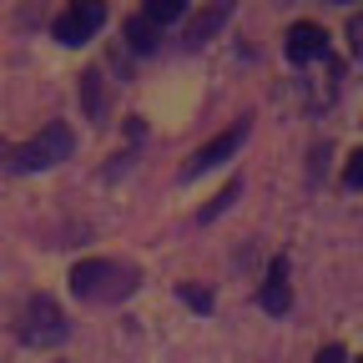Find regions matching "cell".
<instances>
[{"mask_svg": "<svg viewBox=\"0 0 363 363\" xmlns=\"http://www.w3.org/2000/svg\"><path fill=\"white\" fill-rule=\"evenodd\" d=\"M136 283H142V272L116 257H86L71 267V293L86 303H121L136 293Z\"/></svg>", "mask_w": 363, "mask_h": 363, "instance_id": "1", "label": "cell"}, {"mask_svg": "<svg viewBox=\"0 0 363 363\" xmlns=\"http://www.w3.org/2000/svg\"><path fill=\"white\" fill-rule=\"evenodd\" d=\"M242 136H247V121H238V126H227L222 136H212V142L187 162V172H182V177H197V172H212V167H222L227 157H233L238 147H242Z\"/></svg>", "mask_w": 363, "mask_h": 363, "instance_id": "5", "label": "cell"}, {"mask_svg": "<svg viewBox=\"0 0 363 363\" xmlns=\"http://www.w3.org/2000/svg\"><path fill=\"white\" fill-rule=\"evenodd\" d=\"M288 303H293V288H288V262H283V257H272L267 283H262V308H267V313H288Z\"/></svg>", "mask_w": 363, "mask_h": 363, "instance_id": "7", "label": "cell"}, {"mask_svg": "<svg viewBox=\"0 0 363 363\" xmlns=\"http://www.w3.org/2000/svg\"><path fill=\"white\" fill-rule=\"evenodd\" d=\"M157 21H147V16H136L131 26H126V35H131V45H136V51H152V45H157Z\"/></svg>", "mask_w": 363, "mask_h": 363, "instance_id": "8", "label": "cell"}, {"mask_svg": "<svg viewBox=\"0 0 363 363\" xmlns=\"http://www.w3.org/2000/svg\"><path fill=\"white\" fill-rule=\"evenodd\" d=\"M323 51H328V35L318 30L313 21H298V26L288 30V61H293V66H308V61H318Z\"/></svg>", "mask_w": 363, "mask_h": 363, "instance_id": "6", "label": "cell"}, {"mask_svg": "<svg viewBox=\"0 0 363 363\" xmlns=\"http://www.w3.org/2000/svg\"><path fill=\"white\" fill-rule=\"evenodd\" d=\"M21 338L30 348H56L66 338V313L56 308V298H45V293L26 298V308H21Z\"/></svg>", "mask_w": 363, "mask_h": 363, "instance_id": "3", "label": "cell"}, {"mask_svg": "<svg viewBox=\"0 0 363 363\" xmlns=\"http://www.w3.org/2000/svg\"><path fill=\"white\" fill-rule=\"evenodd\" d=\"M106 26V0H71V6L56 16V40L61 45H81V40H91Z\"/></svg>", "mask_w": 363, "mask_h": 363, "instance_id": "4", "label": "cell"}, {"mask_svg": "<svg viewBox=\"0 0 363 363\" xmlns=\"http://www.w3.org/2000/svg\"><path fill=\"white\" fill-rule=\"evenodd\" d=\"M182 298H187V303H192V308H202V313H207V308H212V298H207V293H197V288H182Z\"/></svg>", "mask_w": 363, "mask_h": 363, "instance_id": "13", "label": "cell"}, {"mask_svg": "<svg viewBox=\"0 0 363 363\" xmlns=\"http://www.w3.org/2000/svg\"><path fill=\"white\" fill-rule=\"evenodd\" d=\"M182 11H187V0H147V6H142V16H147V21H157V26L177 21Z\"/></svg>", "mask_w": 363, "mask_h": 363, "instance_id": "9", "label": "cell"}, {"mask_svg": "<svg viewBox=\"0 0 363 363\" xmlns=\"http://www.w3.org/2000/svg\"><path fill=\"white\" fill-rule=\"evenodd\" d=\"M343 182H348L353 192H363V147H358V152L348 157V167H343Z\"/></svg>", "mask_w": 363, "mask_h": 363, "instance_id": "11", "label": "cell"}, {"mask_svg": "<svg viewBox=\"0 0 363 363\" xmlns=\"http://www.w3.org/2000/svg\"><path fill=\"white\" fill-rule=\"evenodd\" d=\"M358 363H363V358H358Z\"/></svg>", "mask_w": 363, "mask_h": 363, "instance_id": "15", "label": "cell"}, {"mask_svg": "<svg viewBox=\"0 0 363 363\" xmlns=\"http://www.w3.org/2000/svg\"><path fill=\"white\" fill-rule=\"evenodd\" d=\"M313 363H348V358H343V348H323V353H318Z\"/></svg>", "mask_w": 363, "mask_h": 363, "instance_id": "14", "label": "cell"}, {"mask_svg": "<svg viewBox=\"0 0 363 363\" xmlns=\"http://www.w3.org/2000/svg\"><path fill=\"white\" fill-rule=\"evenodd\" d=\"M348 40H353V56H363V16L348 21Z\"/></svg>", "mask_w": 363, "mask_h": 363, "instance_id": "12", "label": "cell"}, {"mask_svg": "<svg viewBox=\"0 0 363 363\" xmlns=\"http://www.w3.org/2000/svg\"><path fill=\"white\" fill-rule=\"evenodd\" d=\"M66 157H71V126H66V121H51L40 136L11 147V152H6V167H11V172H45V167H61Z\"/></svg>", "mask_w": 363, "mask_h": 363, "instance_id": "2", "label": "cell"}, {"mask_svg": "<svg viewBox=\"0 0 363 363\" xmlns=\"http://www.w3.org/2000/svg\"><path fill=\"white\" fill-rule=\"evenodd\" d=\"M222 21H227V6H212V11H207V16H202V21L187 30V40H192V45H202V40H207V35H212Z\"/></svg>", "mask_w": 363, "mask_h": 363, "instance_id": "10", "label": "cell"}]
</instances>
